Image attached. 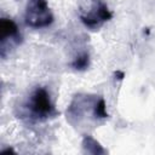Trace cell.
<instances>
[{
	"instance_id": "7a4b0ae2",
	"label": "cell",
	"mask_w": 155,
	"mask_h": 155,
	"mask_svg": "<svg viewBox=\"0 0 155 155\" xmlns=\"http://www.w3.org/2000/svg\"><path fill=\"white\" fill-rule=\"evenodd\" d=\"M27 109L30 117L34 120H46L58 114L53 103L51 102L50 93L44 87H36L33 91L27 103Z\"/></svg>"
},
{
	"instance_id": "6da1fadb",
	"label": "cell",
	"mask_w": 155,
	"mask_h": 155,
	"mask_svg": "<svg viewBox=\"0 0 155 155\" xmlns=\"http://www.w3.org/2000/svg\"><path fill=\"white\" fill-rule=\"evenodd\" d=\"M79 8L82 24L91 30H97L113 17V13L103 0H81Z\"/></svg>"
},
{
	"instance_id": "3957f363",
	"label": "cell",
	"mask_w": 155,
	"mask_h": 155,
	"mask_svg": "<svg viewBox=\"0 0 155 155\" xmlns=\"http://www.w3.org/2000/svg\"><path fill=\"white\" fill-rule=\"evenodd\" d=\"M24 22L30 28H45L52 24L53 13L46 0H28L24 12Z\"/></svg>"
},
{
	"instance_id": "52a82bcc",
	"label": "cell",
	"mask_w": 155,
	"mask_h": 155,
	"mask_svg": "<svg viewBox=\"0 0 155 155\" xmlns=\"http://www.w3.org/2000/svg\"><path fill=\"white\" fill-rule=\"evenodd\" d=\"M93 117L99 120V119H107L108 117V113H107V107H105V102L103 98H98L94 102L93 105Z\"/></svg>"
},
{
	"instance_id": "277c9868",
	"label": "cell",
	"mask_w": 155,
	"mask_h": 155,
	"mask_svg": "<svg viewBox=\"0 0 155 155\" xmlns=\"http://www.w3.org/2000/svg\"><path fill=\"white\" fill-rule=\"evenodd\" d=\"M10 41V47L17 46L22 41L18 25L15 21L2 17L0 19V48L5 47Z\"/></svg>"
},
{
	"instance_id": "5b68a950",
	"label": "cell",
	"mask_w": 155,
	"mask_h": 155,
	"mask_svg": "<svg viewBox=\"0 0 155 155\" xmlns=\"http://www.w3.org/2000/svg\"><path fill=\"white\" fill-rule=\"evenodd\" d=\"M82 149L87 154H94V155L105 154V150L103 149V147L93 137H91L88 134L84 136V138H82Z\"/></svg>"
},
{
	"instance_id": "8992f818",
	"label": "cell",
	"mask_w": 155,
	"mask_h": 155,
	"mask_svg": "<svg viewBox=\"0 0 155 155\" xmlns=\"http://www.w3.org/2000/svg\"><path fill=\"white\" fill-rule=\"evenodd\" d=\"M70 65H71V68H74L75 70H79V71L86 70L88 68V65H90V56H88V53L84 52V53L79 54L78 57L74 58V61L70 63Z\"/></svg>"
}]
</instances>
